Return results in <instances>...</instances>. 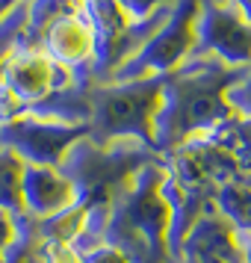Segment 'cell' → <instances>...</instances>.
Here are the masks:
<instances>
[{
    "instance_id": "1",
    "label": "cell",
    "mask_w": 251,
    "mask_h": 263,
    "mask_svg": "<svg viewBox=\"0 0 251 263\" xmlns=\"http://www.w3.org/2000/svg\"><path fill=\"white\" fill-rule=\"evenodd\" d=\"M24 198H27V207L38 219H48V216L62 213L71 204L74 190L53 168H30L24 178Z\"/></svg>"
},
{
    "instance_id": "2",
    "label": "cell",
    "mask_w": 251,
    "mask_h": 263,
    "mask_svg": "<svg viewBox=\"0 0 251 263\" xmlns=\"http://www.w3.org/2000/svg\"><path fill=\"white\" fill-rule=\"evenodd\" d=\"M80 263H130L127 254L119 249V246H98L92 254H86Z\"/></svg>"
},
{
    "instance_id": "3",
    "label": "cell",
    "mask_w": 251,
    "mask_h": 263,
    "mask_svg": "<svg viewBox=\"0 0 251 263\" xmlns=\"http://www.w3.org/2000/svg\"><path fill=\"white\" fill-rule=\"evenodd\" d=\"M242 257H245V263H251V237L242 239Z\"/></svg>"
}]
</instances>
